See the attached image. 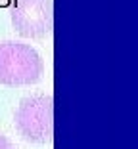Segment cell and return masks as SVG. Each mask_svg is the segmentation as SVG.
I'll list each match as a JSON object with an SVG mask.
<instances>
[{
    "mask_svg": "<svg viewBox=\"0 0 138 149\" xmlns=\"http://www.w3.org/2000/svg\"><path fill=\"white\" fill-rule=\"evenodd\" d=\"M44 63L29 44L6 40L0 42V84L27 86L42 79Z\"/></svg>",
    "mask_w": 138,
    "mask_h": 149,
    "instance_id": "6da1fadb",
    "label": "cell"
},
{
    "mask_svg": "<svg viewBox=\"0 0 138 149\" xmlns=\"http://www.w3.org/2000/svg\"><path fill=\"white\" fill-rule=\"evenodd\" d=\"M13 120L25 141L50 143L54 138V97L50 94L25 97L19 103Z\"/></svg>",
    "mask_w": 138,
    "mask_h": 149,
    "instance_id": "7a4b0ae2",
    "label": "cell"
},
{
    "mask_svg": "<svg viewBox=\"0 0 138 149\" xmlns=\"http://www.w3.org/2000/svg\"><path fill=\"white\" fill-rule=\"evenodd\" d=\"M13 29L25 38H42L54 27L52 0H18L12 10Z\"/></svg>",
    "mask_w": 138,
    "mask_h": 149,
    "instance_id": "3957f363",
    "label": "cell"
},
{
    "mask_svg": "<svg viewBox=\"0 0 138 149\" xmlns=\"http://www.w3.org/2000/svg\"><path fill=\"white\" fill-rule=\"evenodd\" d=\"M0 149H18V147H15V145H13L6 136H2V134H0Z\"/></svg>",
    "mask_w": 138,
    "mask_h": 149,
    "instance_id": "277c9868",
    "label": "cell"
}]
</instances>
